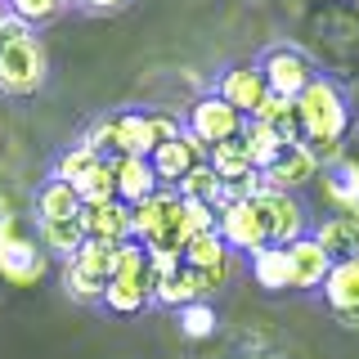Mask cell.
Returning <instances> with one entry per match:
<instances>
[{"mask_svg":"<svg viewBox=\"0 0 359 359\" xmlns=\"http://www.w3.org/2000/svg\"><path fill=\"white\" fill-rule=\"evenodd\" d=\"M45 45L36 41V32L22 27V22L9 18L0 27V95H36L45 86Z\"/></svg>","mask_w":359,"mask_h":359,"instance_id":"1","label":"cell"},{"mask_svg":"<svg viewBox=\"0 0 359 359\" xmlns=\"http://www.w3.org/2000/svg\"><path fill=\"white\" fill-rule=\"evenodd\" d=\"M297 117H301V144H341L346 126H351V104H346L337 81L314 76L297 95Z\"/></svg>","mask_w":359,"mask_h":359,"instance_id":"2","label":"cell"},{"mask_svg":"<svg viewBox=\"0 0 359 359\" xmlns=\"http://www.w3.org/2000/svg\"><path fill=\"white\" fill-rule=\"evenodd\" d=\"M153 301V261L140 243H121L117 261H112V278L104 287V306L117 314H140Z\"/></svg>","mask_w":359,"mask_h":359,"instance_id":"3","label":"cell"},{"mask_svg":"<svg viewBox=\"0 0 359 359\" xmlns=\"http://www.w3.org/2000/svg\"><path fill=\"white\" fill-rule=\"evenodd\" d=\"M256 211H261V224H265V238L274 247H287L297 238H306L310 233V220H306V207H301L297 194H274V189H265L261 198H252Z\"/></svg>","mask_w":359,"mask_h":359,"instance_id":"4","label":"cell"},{"mask_svg":"<svg viewBox=\"0 0 359 359\" xmlns=\"http://www.w3.org/2000/svg\"><path fill=\"white\" fill-rule=\"evenodd\" d=\"M243 121L247 117H243V112H233L220 95H202V99H194V108H189L184 130L194 135V140H202L207 149H216V144H224V140H238Z\"/></svg>","mask_w":359,"mask_h":359,"instance_id":"5","label":"cell"},{"mask_svg":"<svg viewBox=\"0 0 359 359\" xmlns=\"http://www.w3.org/2000/svg\"><path fill=\"white\" fill-rule=\"evenodd\" d=\"M261 72H265L269 95H278V99H297L301 90L319 76V72H314V63L301 50H292V45H274V50H265Z\"/></svg>","mask_w":359,"mask_h":359,"instance_id":"6","label":"cell"},{"mask_svg":"<svg viewBox=\"0 0 359 359\" xmlns=\"http://www.w3.org/2000/svg\"><path fill=\"white\" fill-rule=\"evenodd\" d=\"M207 153L211 149L202 140H194L189 130H180L171 144H157V149L149 153V166H153V175H157V184H162V189H175L198 162H207Z\"/></svg>","mask_w":359,"mask_h":359,"instance_id":"7","label":"cell"},{"mask_svg":"<svg viewBox=\"0 0 359 359\" xmlns=\"http://www.w3.org/2000/svg\"><path fill=\"white\" fill-rule=\"evenodd\" d=\"M216 233H220V243L229 247V252H247V256L261 252L269 243L256 202H229V207H220L216 211Z\"/></svg>","mask_w":359,"mask_h":359,"instance_id":"8","label":"cell"},{"mask_svg":"<svg viewBox=\"0 0 359 359\" xmlns=\"http://www.w3.org/2000/svg\"><path fill=\"white\" fill-rule=\"evenodd\" d=\"M45 269H50V256L41 252L36 238H27V229L14 233L5 247H0V278L14 287H32L45 278Z\"/></svg>","mask_w":359,"mask_h":359,"instance_id":"9","label":"cell"},{"mask_svg":"<svg viewBox=\"0 0 359 359\" xmlns=\"http://www.w3.org/2000/svg\"><path fill=\"white\" fill-rule=\"evenodd\" d=\"M216 95H220L233 112L252 117V112L269 99V86H265L261 63H238V67H229V72H224L220 81H216Z\"/></svg>","mask_w":359,"mask_h":359,"instance_id":"10","label":"cell"},{"mask_svg":"<svg viewBox=\"0 0 359 359\" xmlns=\"http://www.w3.org/2000/svg\"><path fill=\"white\" fill-rule=\"evenodd\" d=\"M283 252H287V278H292V287H297V292L323 287V278H328V269H332V256L323 252L310 233H306V238H297V243H287Z\"/></svg>","mask_w":359,"mask_h":359,"instance_id":"11","label":"cell"},{"mask_svg":"<svg viewBox=\"0 0 359 359\" xmlns=\"http://www.w3.org/2000/svg\"><path fill=\"white\" fill-rule=\"evenodd\" d=\"M314 175H319V162H314V153L306 149V144H287L283 157H278L269 171H261L265 189H274V194H292V189L310 184Z\"/></svg>","mask_w":359,"mask_h":359,"instance_id":"12","label":"cell"},{"mask_svg":"<svg viewBox=\"0 0 359 359\" xmlns=\"http://www.w3.org/2000/svg\"><path fill=\"white\" fill-rule=\"evenodd\" d=\"M81 229H86V238H95V243H112V247H121V243H130V207L126 202H99V207H81Z\"/></svg>","mask_w":359,"mask_h":359,"instance_id":"13","label":"cell"},{"mask_svg":"<svg viewBox=\"0 0 359 359\" xmlns=\"http://www.w3.org/2000/svg\"><path fill=\"white\" fill-rule=\"evenodd\" d=\"M112 162V184H117V202H126V207H135V202H144L149 194H157V175L149 166V157H108Z\"/></svg>","mask_w":359,"mask_h":359,"instance_id":"14","label":"cell"},{"mask_svg":"<svg viewBox=\"0 0 359 359\" xmlns=\"http://www.w3.org/2000/svg\"><path fill=\"white\" fill-rule=\"evenodd\" d=\"M153 301H162V306H171V310H184V306H194V301H202L198 274L184 261L171 265V269H153Z\"/></svg>","mask_w":359,"mask_h":359,"instance_id":"15","label":"cell"},{"mask_svg":"<svg viewBox=\"0 0 359 359\" xmlns=\"http://www.w3.org/2000/svg\"><path fill=\"white\" fill-rule=\"evenodd\" d=\"M310 238L332 256V261H359V220L355 216H328Z\"/></svg>","mask_w":359,"mask_h":359,"instance_id":"16","label":"cell"},{"mask_svg":"<svg viewBox=\"0 0 359 359\" xmlns=\"http://www.w3.org/2000/svg\"><path fill=\"white\" fill-rule=\"evenodd\" d=\"M323 301L332 306V314L359 310V261H332L323 278Z\"/></svg>","mask_w":359,"mask_h":359,"instance_id":"17","label":"cell"},{"mask_svg":"<svg viewBox=\"0 0 359 359\" xmlns=\"http://www.w3.org/2000/svg\"><path fill=\"white\" fill-rule=\"evenodd\" d=\"M180 202L175 189H157V194H149L144 202H135L130 207V238L135 243H149L157 229H162V220H166V211H171Z\"/></svg>","mask_w":359,"mask_h":359,"instance_id":"18","label":"cell"},{"mask_svg":"<svg viewBox=\"0 0 359 359\" xmlns=\"http://www.w3.org/2000/svg\"><path fill=\"white\" fill-rule=\"evenodd\" d=\"M36 220H72V216H81V198H76V189L72 184H63V180H45V184L36 189Z\"/></svg>","mask_w":359,"mask_h":359,"instance_id":"19","label":"cell"},{"mask_svg":"<svg viewBox=\"0 0 359 359\" xmlns=\"http://www.w3.org/2000/svg\"><path fill=\"white\" fill-rule=\"evenodd\" d=\"M36 233H41V252L45 256H59V261L76 256V247L86 243L81 216H72V220H36Z\"/></svg>","mask_w":359,"mask_h":359,"instance_id":"20","label":"cell"},{"mask_svg":"<svg viewBox=\"0 0 359 359\" xmlns=\"http://www.w3.org/2000/svg\"><path fill=\"white\" fill-rule=\"evenodd\" d=\"M238 140H243L247 157H252V171H269V166L283 157V149H287V144L278 140V135L269 130L265 121H252V117L243 121V135H238Z\"/></svg>","mask_w":359,"mask_h":359,"instance_id":"21","label":"cell"},{"mask_svg":"<svg viewBox=\"0 0 359 359\" xmlns=\"http://www.w3.org/2000/svg\"><path fill=\"white\" fill-rule=\"evenodd\" d=\"M252 121H265V126L274 130L283 144H301V117H297V99H278V95H269L265 104L252 112Z\"/></svg>","mask_w":359,"mask_h":359,"instance_id":"22","label":"cell"},{"mask_svg":"<svg viewBox=\"0 0 359 359\" xmlns=\"http://www.w3.org/2000/svg\"><path fill=\"white\" fill-rule=\"evenodd\" d=\"M252 278H256V287H265V292H287L292 278H287V252L283 247L265 243L261 252H252Z\"/></svg>","mask_w":359,"mask_h":359,"instance_id":"23","label":"cell"},{"mask_svg":"<svg viewBox=\"0 0 359 359\" xmlns=\"http://www.w3.org/2000/svg\"><path fill=\"white\" fill-rule=\"evenodd\" d=\"M207 166L216 171L220 184H238V180L252 175V157H247L243 140H224V144H216V149L207 153Z\"/></svg>","mask_w":359,"mask_h":359,"instance_id":"24","label":"cell"},{"mask_svg":"<svg viewBox=\"0 0 359 359\" xmlns=\"http://www.w3.org/2000/svg\"><path fill=\"white\" fill-rule=\"evenodd\" d=\"M175 194H180V198H189V202H207L211 211H220V207H224V184L216 180V171H211L207 162H198L194 171L180 180Z\"/></svg>","mask_w":359,"mask_h":359,"instance_id":"25","label":"cell"},{"mask_svg":"<svg viewBox=\"0 0 359 359\" xmlns=\"http://www.w3.org/2000/svg\"><path fill=\"white\" fill-rule=\"evenodd\" d=\"M76 198H81V207H99V202H112L117 198V184H112V162L108 157H99L90 171L76 180Z\"/></svg>","mask_w":359,"mask_h":359,"instance_id":"26","label":"cell"},{"mask_svg":"<svg viewBox=\"0 0 359 359\" xmlns=\"http://www.w3.org/2000/svg\"><path fill=\"white\" fill-rule=\"evenodd\" d=\"M189 269H216V265H229V247L220 243V233H194L184 247V256H180Z\"/></svg>","mask_w":359,"mask_h":359,"instance_id":"27","label":"cell"},{"mask_svg":"<svg viewBox=\"0 0 359 359\" xmlns=\"http://www.w3.org/2000/svg\"><path fill=\"white\" fill-rule=\"evenodd\" d=\"M67 261H76L86 274H95V278H104V283H108V278H112V261H117V247L86 238L81 247H76V256H67Z\"/></svg>","mask_w":359,"mask_h":359,"instance_id":"28","label":"cell"},{"mask_svg":"<svg viewBox=\"0 0 359 359\" xmlns=\"http://www.w3.org/2000/svg\"><path fill=\"white\" fill-rule=\"evenodd\" d=\"M9 18L22 22V27H41V22H54L63 9V0H5Z\"/></svg>","mask_w":359,"mask_h":359,"instance_id":"29","label":"cell"},{"mask_svg":"<svg viewBox=\"0 0 359 359\" xmlns=\"http://www.w3.org/2000/svg\"><path fill=\"white\" fill-rule=\"evenodd\" d=\"M63 287H67V297H76V301H104V278H95V274H86L76 261H63Z\"/></svg>","mask_w":359,"mask_h":359,"instance_id":"30","label":"cell"},{"mask_svg":"<svg viewBox=\"0 0 359 359\" xmlns=\"http://www.w3.org/2000/svg\"><path fill=\"white\" fill-rule=\"evenodd\" d=\"M95 162H99L95 149H86V144H72V149L59 153V162H54V180H63V184H76V180H81Z\"/></svg>","mask_w":359,"mask_h":359,"instance_id":"31","label":"cell"},{"mask_svg":"<svg viewBox=\"0 0 359 359\" xmlns=\"http://www.w3.org/2000/svg\"><path fill=\"white\" fill-rule=\"evenodd\" d=\"M180 332L194 337V341H202V337L216 332V310L207 306V301H194V306L180 310Z\"/></svg>","mask_w":359,"mask_h":359,"instance_id":"32","label":"cell"},{"mask_svg":"<svg viewBox=\"0 0 359 359\" xmlns=\"http://www.w3.org/2000/svg\"><path fill=\"white\" fill-rule=\"evenodd\" d=\"M149 117V140H153V149L157 144H171L180 130H184V121L175 117V112H166V108H153V112H144Z\"/></svg>","mask_w":359,"mask_h":359,"instance_id":"33","label":"cell"},{"mask_svg":"<svg viewBox=\"0 0 359 359\" xmlns=\"http://www.w3.org/2000/svg\"><path fill=\"white\" fill-rule=\"evenodd\" d=\"M180 207H184V224H189V233H211V229H216V211H211L207 202H189V198H180Z\"/></svg>","mask_w":359,"mask_h":359,"instance_id":"34","label":"cell"},{"mask_svg":"<svg viewBox=\"0 0 359 359\" xmlns=\"http://www.w3.org/2000/svg\"><path fill=\"white\" fill-rule=\"evenodd\" d=\"M81 5H86V9H99V14H104V9H121L126 0H81Z\"/></svg>","mask_w":359,"mask_h":359,"instance_id":"35","label":"cell"},{"mask_svg":"<svg viewBox=\"0 0 359 359\" xmlns=\"http://www.w3.org/2000/svg\"><path fill=\"white\" fill-rule=\"evenodd\" d=\"M337 323H341V328H351V332H359V310H351V314H337Z\"/></svg>","mask_w":359,"mask_h":359,"instance_id":"36","label":"cell"},{"mask_svg":"<svg viewBox=\"0 0 359 359\" xmlns=\"http://www.w3.org/2000/svg\"><path fill=\"white\" fill-rule=\"evenodd\" d=\"M5 22H9V9H5V0H0V27H5Z\"/></svg>","mask_w":359,"mask_h":359,"instance_id":"37","label":"cell"}]
</instances>
